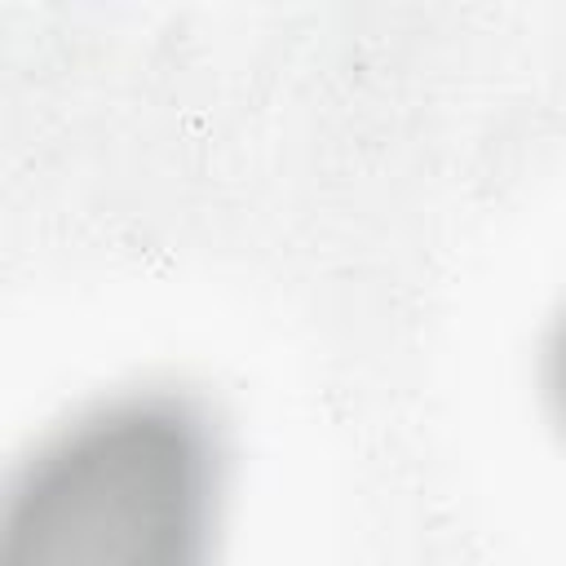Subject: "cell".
<instances>
[{
    "instance_id": "1",
    "label": "cell",
    "mask_w": 566,
    "mask_h": 566,
    "mask_svg": "<svg viewBox=\"0 0 566 566\" xmlns=\"http://www.w3.org/2000/svg\"><path fill=\"white\" fill-rule=\"evenodd\" d=\"M221 447L172 389L106 398L18 469L0 566H212Z\"/></svg>"
},
{
    "instance_id": "2",
    "label": "cell",
    "mask_w": 566,
    "mask_h": 566,
    "mask_svg": "<svg viewBox=\"0 0 566 566\" xmlns=\"http://www.w3.org/2000/svg\"><path fill=\"white\" fill-rule=\"evenodd\" d=\"M548 389H553L557 416L566 424V323L557 327V340H553V354H548Z\"/></svg>"
}]
</instances>
